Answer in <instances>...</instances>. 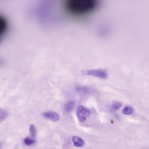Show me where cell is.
Here are the masks:
<instances>
[{
  "mask_svg": "<svg viewBox=\"0 0 149 149\" xmlns=\"http://www.w3.org/2000/svg\"><path fill=\"white\" fill-rule=\"evenodd\" d=\"M97 6L95 0H69L65 3V8L73 15L82 16L93 12Z\"/></svg>",
  "mask_w": 149,
  "mask_h": 149,
  "instance_id": "6da1fadb",
  "label": "cell"
},
{
  "mask_svg": "<svg viewBox=\"0 0 149 149\" xmlns=\"http://www.w3.org/2000/svg\"><path fill=\"white\" fill-rule=\"evenodd\" d=\"M81 74L84 75L95 77L102 79H107L108 77L107 70L102 69L84 70L82 71Z\"/></svg>",
  "mask_w": 149,
  "mask_h": 149,
  "instance_id": "7a4b0ae2",
  "label": "cell"
},
{
  "mask_svg": "<svg viewBox=\"0 0 149 149\" xmlns=\"http://www.w3.org/2000/svg\"><path fill=\"white\" fill-rule=\"evenodd\" d=\"M91 114V111L84 106L80 105L77 110V115L80 122L83 123Z\"/></svg>",
  "mask_w": 149,
  "mask_h": 149,
  "instance_id": "3957f363",
  "label": "cell"
},
{
  "mask_svg": "<svg viewBox=\"0 0 149 149\" xmlns=\"http://www.w3.org/2000/svg\"><path fill=\"white\" fill-rule=\"evenodd\" d=\"M42 115L44 117L50 119L54 122H56L60 119V116L59 114L55 111H47L43 113Z\"/></svg>",
  "mask_w": 149,
  "mask_h": 149,
  "instance_id": "277c9868",
  "label": "cell"
},
{
  "mask_svg": "<svg viewBox=\"0 0 149 149\" xmlns=\"http://www.w3.org/2000/svg\"><path fill=\"white\" fill-rule=\"evenodd\" d=\"M7 22L4 17L0 15V37L3 36L7 30Z\"/></svg>",
  "mask_w": 149,
  "mask_h": 149,
  "instance_id": "5b68a950",
  "label": "cell"
},
{
  "mask_svg": "<svg viewBox=\"0 0 149 149\" xmlns=\"http://www.w3.org/2000/svg\"><path fill=\"white\" fill-rule=\"evenodd\" d=\"M73 141L74 145L77 147H81L84 145V142L81 137L77 136L73 137Z\"/></svg>",
  "mask_w": 149,
  "mask_h": 149,
  "instance_id": "8992f818",
  "label": "cell"
},
{
  "mask_svg": "<svg viewBox=\"0 0 149 149\" xmlns=\"http://www.w3.org/2000/svg\"><path fill=\"white\" fill-rule=\"evenodd\" d=\"M8 116V113L6 110L0 109V123H2Z\"/></svg>",
  "mask_w": 149,
  "mask_h": 149,
  "instance_id": "52a82bcc",
  "label": "cell"
},
{
  "mask_svg": "<svg viewBox=\"0 0 149 149\" xmlns=\"http://www.w3.org/2000/svg\"><path fill=\"white\" fill-rule=\"evenodd\" d=\"M133 111H134V109L131 106H126L123 110V113L124 115H130L133 113Z\"/></svg>",
  "mask_w": 149,
  "mask_h": 149,
  "instance_id": "ba28073f",
  "label": "cell"
},
{
  "mask_svg": "<svg viewBox=\"0 0 149 149\" xmlns=\"http://www.w3.org/2000/svg\"><path fill=\"white\" fill-rule=\"evenodd\" d=\"M75 102H71L67 104L65 107V111L67 112H70L72 111L74 106Z\"/></svg>",
  "mask_w": 149,
  "mask_h": 149,
  "instance_id": "9c48e42d",
  "label": "cell"
},
{
  "mask_svg": "<svg viewBox=\"0 0 149 149\" xmlns=\"http://www.w3.org/2000/svg\"><path fill=\"white\" fill-rule=\"evenodd\" d=\"M29 131L31 136L33 138L35 137L36 136V128L33 124H31L29 125Z\"/></svg>",
  "mask_w": 149,
  "mask_h": 149,
  "instance_id": "30bf717a",
  "label": "cell"
},
{
  "mask_svg": "<svg viewBox=\"0 0 149 149\" xmlns=\"http://www.w3.org/2000/svg\"><path fill=\"white\" fill-rule=\"evenodd\" d=\"M122 103L120 102H114L113 103L112 105V109L113 110H116L118 109H120L122 106Z\"/></svg>",
  "mask_w": 149,
  "mask_h": 149,
  "instance_id": "8fae6325",
  "label": "cell"
},
{
  "mask_svg": "<svg viewBox=\"0 0 149 149\" xmlns=\"http://www.w3.org/2000/svg\"><path fill=\"white\" fill-rule=\"evenodd\" d=\"M35 140L33 139H31L29 138H26L24 139V143L26 145L28 146H30L31 145L35 143Z\"/></svg>",
  "mask_w": 149,
  "mask_h": 149,
  "instance_id": "7c38bea8",
  "label": "cell"
},
{
  "mask_svg": "<svg viewBox=\"0 0 149 149\" xmlns=\"http://www.w3.org/2000/svg\"><path fill=\"white\" fill-rule=\"evenodd\" d=\"M1 143H0V148H1Z\"/></svg>",
  "mask_w": 149,
  "mask_h": 149,
  "instance_id": "4fadbf2b",
  "label": "cell"
}]
</instances>
